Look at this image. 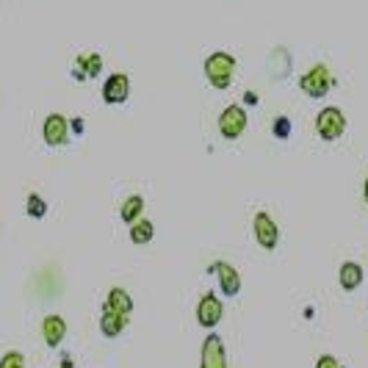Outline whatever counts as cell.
<instances>
[{"label": "cell", "instance_id": "cell-5", "mask_svg": "<svg viewBox=\"0 0 368 368\" xmlns=\"http://www.w3.org/2000/svg\"><path fill=\"white\" fill-rule=\"evenodd\" d=\"M222 313H225L222 299H219L216 294H205L203 302H200V307H197V321H200V327L214 329V327L222 321Z\"/></svg>", "mask_w": 368, "mask_h": 368}, {"label": "cell", "instance_id": "cell-13", "mask_svg": "<svg viewBox=\"0 0 368 368\" xmlns=\"http://www.w3.org/2000/svg\"><path fill=\"white\" fill-rule=\"evenodd\" d=\"M100 67H103V59H100L97 53L81 56V59H78L75 78H78V81H83V78H97V75H100Z\"/></svg>", "mask_w": 368, "mask_h": 368}, {"label": "cell", "instance_id": "cell-18", "mask_svg": "<svg viewBox=\"0 0 368 368\" xmlns=\"http://www.w3.org/2000/svg\"><path fill=\"white\" fill-rule=\"evenodd\" d=\"M25 211H28V216H34V219H42V216L48 214V205H45V200H42V197L31 194V197H28V203H25Z\"/></svg>", "mask_w": 368, "mask_h": 368}, {"label": "cell", "instance_id": "cell-22", "mask_svg": "<svg viewBox=\"0 0 368 368\" xmlns=\"http://www.w3.org/2000/svg\"><path fill=\"white\" fill-rule=\"evenodd\" d=\"M70 125H72V130H75V133H83V119H72Z\"/></svg>", "mask_w": 368, "mask_h": 368}, {"label": "cell", "instance_id": "cell-19", "mask_svg": "<svg viewBox=\"0 0 368 368\" xmlns=\"http://www.w3.org/2000/svg\"><path fill=\"white\" fill-rule=\"evenodd\" d=\"M0 368H25V357L20 351H9L0 360Z\"/></svg>", "mask_w": 368, "mask_h": 368}, {"label": "cell", "instance_id": "cell-23", "mask_svg": "<svg viewBox=\"0 0 368 368\" xmlns=\"http://www.w3.org/2000/svg\"><path fill=\"white\" fill-rule=\"evenodd\" d=\"M244 100H247V103H252V105H255V100H258V97H255V94H252V92H247V94H244Z\"/></svg>", "mask_w": 368, "mask_h": 368}, {"label": "cell", "instance_id": "cell-1", "mask_svg": "<svg viewBox=\"0 0 368 368\" xmlns=\"http://www.w3.org/2000/svg\"><path fill=\"white\" fill-rule=\"evenodd\" d=\"M236 72V59L230 53H211L205 59V78L211 81V86L216 89H227Z\"/></svg>", "mask_w": 368, "mask_h": 368}, {"label": "cell", "instance_id": "cell-25", "mask_svg": "<svg viewBox=\"0 0 368 368\" xmlns=\"http://www.w3.org/2000/svg\"><path fill=\"white\" fill-rule=\"evenodd\" d=\"M365 203H368V180H365Z\"/></svg>", "mask_w": 368, "mask_h": 368}, {"label": "cell", "instance_id": "cell-10", "mask_svg": "<svg viewBox=\"0 0 368 368\" xmlns=\"http://www.w3.org/2000/svg\"><path fill=\"white\" fill-rule=\"evenodd\" d=\"M211 272H216L225 296H230V299L238 296V291H241V277H238V272H236L230 263H214Z\"/></svg>", "mask_w": 368, "mask_h": 368}, {"label": "cell", "instance_id": "cell-12", "mask_svg": "<svg viewBox=\"0 0 368 368\" xmlns=\"http://www.w3.org/2000/svg\"><path fill=\"white\" fill-rule=\"evenodd\" d=\"M125 324H127V316H122V313H114V310H103V316H100V329H103V335L105 338H116L122 329H125Z\"/></svg>", "mask_w": 368, "mask_h": 368}, {"label": "cell", "instance_id": "cell-3", "mask_svg": "<svg viewBox=\"0 0 368 368\" xmlns=\"http://www.w3.org/2000/svg\"><path fill=\"white\" fill-rule=\"evenodd\" d=\"M299 86H302V92H305L307 97H313V100H321V97H324V94L332 89L329 70H327L324 64H316L313 70H307V72L302 75Z\"/></svg>", "mask_w": 368, "mask_h": 368}, {"label": "cell", "instance_id": "cell-2", "mask_svg": "<svg viewBox=\"0 0 368 368\" xmlns=\"http://www.w3.org/2000/svg\"><path fill=\"white\" fill-rule=\"evenodd\" d=\"M343 130H346V116H343L340 108L329 105V108H324V111L316 116V133H318L324 141H335V139H340Z\"/></svg>", "mask_w": 368, "mask_h": 368}, {"label": "cell", "instance_id": "cell-17", "mask_svg": "<svg viewBox=\"0 0 368 368\" xmlns=\"http://www.w3.org/2000/svg\"><path fill=\"white\" fill-rule=\"evenodd\" d=\"M152 233H155V227H152V222H147V219H136V222L130 225V241H133V244H150V241H152Z\"/></svg>", "mask_w": 368, "mask_h": 368}, {"label": "cell", "instance_id": "cell-4", "mask_svg": "<svg viewBox=\"0 0 368 368\" xmlns=\"http://www.w3.org/2000/svg\"><path fill=\"white\" fill-rule=\"evenodd\" d=\"M247 127V111L241 105H227L219 116V133L225 139H238Z\"/></svg>", "mask_w": 368, "mask_h": 368}, {"label": "cell", "instance_id": "cell-9", "mask_svg": "<svg viewBox=\"0 0 368 368\" xmlns=\"http://www.w3.org/2000/svg\"><path fill=\"white\" fill-rule=\"evenodd\" d=\"M42 133H45V141H48L50 147H61V144L67 141V136H70V122H67L61 114H50V116L45 119Z\"/></svg>", "mask_w": 368, "mask_h": 368}, {"label": "cell", "instance_id": "cell-16", "mask_svg": "<svg viewBox=\"0 0 368 368\" xmlns=\"http://www.w3.org/2000/svg\"><path fill=\"white\" fill-rule=\"evenodd\" d=\"M141 211H144V200H141L139 194H133V197H127V200L122 203V211H119V216H122V222L133 225L136 219H141Z\"/></svg>", "mask_w": 368, "mask_h": 368}, {"label": "cell", "instance_id": "cell-7", "mask_svg": "<svg viewBox=\"0 0 368 368\" xmlns=\"http://www.w3.org/2000/svg\"><path fill=\"white\" fill-rule=\"evenodd\" d=\"M127 94H130V81H127V75H122V72H114V75L105 81V86H103V97H105L108 105L125 103Z\"/></svg>", "mask_w": 368, "mask_h": 368}, {"label": "cell", "instance_id": "cell-20", "mask_svg": "<svg viewBox=\"0 0 368 368\" xmlns=\"http://www.w3.org/2000/svg\"><path fill=\"white\" fill-rule=\"evenodd\" d=\"M274 133H277L280 139H285V136L291 133V122H288V116H280V119L274 122Z\"/></svg>", "mask_w": 368, "mask_h": 368}, {"label": "cell", "instance_id": "cell-21", "mask_svg": "<svg viewBox=\"0 0 368 368\" xmlns=\"http://www.w3.org/2000/svg\"><path fill=\"white\" fill-rule=\"evenodd\" d=\"M316 368H343L332 354H324V357H318V362H316Z\"/></svg>", "mask_w": 368, "mask_h": 368}, {"label": "cell", "instance_id": "cell-14", "mask_svg": "<svg viewBox=\"0 0 368 368\" xmlns=\"http://www.w3.org/2000/svg\"><path fill=\"white\" fill-rule=\"evenodd\" d=\"M105 307L114 310V313L127 316V313L133 310V299H130V294H127L125 288H114V291L108 294V299H105Z\"/></svg>", "mask_w": 368, "mask_h": 368}, {"label": "cell", "instance_id": "cell-11", "mask_svg": "<svg viewBox=\"0 0 368 368\" xmlns=\"http://www.w3.org/2000/svg\"><path fill=\"white\" fill-rule=\"evenodd\" d=\"M42 335H45V343L48 346H61V340H64V335H67V321L61 318V316H48L45 321H42Z\"/></svg>", "mask_w": 368, "mask_h": 368}, {"label": "cell", "instance_id": "cell-24", "mask_svg": "<svg viewBox=\"0 0 368 368\" xmlns=\"http://www.w3.org/2000/svg\"><path fill=\"white\" fill-rule=\"evenodd\" d=\"M61 368H72V360H70V357H64V362H61Z\"/></svg>", "mask_w": 368, "mask_h": 368}, {"label": "cell", "instance_id": "cell-8", "mask_svg": "<svg viewBox=\"0 0 368 368\" xmlns=\"http://www.w3.org/2000/svg\"><path fill=\"white\" fill-rule=\"evenodd\" d=\"M203 368H227L225 343L219 335H208L203 343Z\"/></svg>", "mask_w": 368, "mask_h": 368}, {"label": "cell", "instance_id": "cell-15", "mask_svg": "<svg viewBox=\"0 0 368 368\" xmlns=\"http://www.w3.org/2000/svg\"><path fill=\"white\" fill-rule=\"evenodd\" d=\"M360 283H362V269L357 263H343L340 266V285H343V291L360 288Z\"/></svg>", "mask_w": 368, "mask_h": 368}, {"label": "cell", "instance_id": "cell-6", "mask_svg": "<svg viewBox=\"0 0 368 368\" xmlns=\"http://www.w3.org/2000/svg\"><path fill=\"white\" fill-rule=\"evenodd\" d=\"M255 238H258V244L263 249H274L277 241H280V230H277L274 219L269 214H263V211L255 216Z\"/></svg>", "mask_w": 368, "mask_h": 368}]
</instances>
